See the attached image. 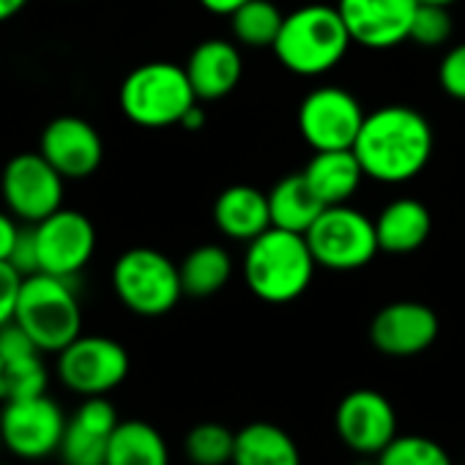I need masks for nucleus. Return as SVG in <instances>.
<instances>
[{"mask_svg": "<svg viewBox=\"0 0 465 465\" xmlns=\"http://www.w3.org/2000/svg\"><path fill=\"white\" fill-rule=\"evenodd\" d=\"M178 272H181L183 296L208 299V296L219 293L230 282V277H232V258L219 244H203V247L192 250L181 261Z\"/></svg>", "mask_w": 465, "mask_h": 465, "instance_id": "nucleus-25", "label": "nucleus"}, {"mask_svg": "<svg viewBox=\"0 0 465 465\" xmlns=\"http://www.w3.org/2000/svg\"><path fill=\"white\" fill-rule=\"evenodd\" d=\"M236 432L219 421H200L183 438V451L192 465H230Z\"/></svg>", "mask_w": 465, "mask_h": 465, "instance_id": "nucleus-27", "label": "nucleus"}, {"mask_svg": "<svg viewBox=\"0 0 465 465\" xmlns=\"http://www.w3.org/2000/svg\"><path fill=\"white\" fill-rule=\"evenodd\" d=\"M432 126L416 107L386 104L367 113L353 143L364 175L378 183H405L416 178L432 156Z\"/></svg>", "mask_w": 465, "mask_h": 465, "instance_id": "nucleus-1", "label": "nucleus"}, {"mask_svg": "<svg viewBox=\"0 0 465 465\" xmlns=\"http://www.w3.org/2000/svg\"><path fill=\"white\" fill-rule=\"evenodd\" d=\"M66 178L45 159V153H17L6 162L0 178L6 211H12L25 224H39L58 208H64Z\"/></svg>", "mask_w": 465, "mask_h": 465, "instance_id": "nucleus-10", "label": "nucleus"}, {"mask_svg": "<svg viewBox=\"0 0 465 465\" xmlns=\"http://www.w3.org/2000/svg\"><path fill=\"white\" fill-rule=\"evenodd\" d=\"M28 6V0H0V23L17 17Z\"/></svg>", "mask_w": 465, "mask_h": 465, "instance_id": "nucleus-36", "label": "nucleus"}, {"mask_svg": "<svg viewBox=\"0 0 465 465\" xmlns=\"http://www.w3.org/2000/svg\"><path fill=\"white\" fill-rule=\"evenodd\" d=\"M50 372L42 359V351L17 356L4 361V378H0V400H25L36 394H47Z\"/></svg>", "mask_w": 465, "mask_h": 465, "instance_id": "nucleus-28", "label": "nucleus"}, {"mask_svg": "<svg viewBox=\"0 0 465 465\" xmlns=\"http://www.w3.org/2000/svg\"><path fill=\"white\" fill-rule=\"evenodd\" d=\"M440 323L432 307L421 302H391L381 307L370 323V342L391 359L424 353L438 340Z\"/></svg>", "mask_w": 465, "mask_h": 465, "instance_id": "nucleus-15", "label": "nucleus"}, {"mask_svg": "<svg viewBox=\"0 0 465 465\" xmlns=\"http://www.w3.org/2000/svg\"><path fill=\"white\" fill-rule=\"evenodd\" d=\"M74 280L55 274H31L23 282L15 321L31 334L42 353H61L83 334V310Z\"/></svg>", "mask_w": 465, "mask_h": 465, "instance_id": "nucleus-5", "label": "nucleus"}, {"mask_svg": "<svg viewBox=\"0 0 465 465\" xmlns=\"http://www.w3.org/2000/svg\"><path fill=\"white\" fill-rule=\"evenodd\" d=\"M285 15L277 9L272 0H250L242 9L230 15V31L239 47L250 50H266L274 47L280 31H282Z\"/></svg>", "mask_w": 465, "mask_h": 465, "instance_id": "nucleus-26", "label": "nucleus"}, {"mask_svg": "<svg viewBox=\"0 0 465 465\" xmlns=\"http://www.w3.org/2000/svg\"><path fill=\"white\" fill-rule=\"evenodd\" d=\"M118 411L107 397H83L69 416L58 449L64 465H107V449L118 427Z\"/></svg>", "mask_w": 465, "mask_h": 465, "instance_id": "nucleus-17", "label": "nucleus"}, {"mask_svg": "<svg viewBox=\"0 0 465 465\" xmlns=\"http://www.w3.org/2000/svg\"><path fill=\"white\" fill-rule=\"evenodd\" d=\"M340 440L359 457H378L400 432V419L391 400L375 389H353L334 413Z\"/></svg>", "mask_w": 465, "mask_h": 465, "instance_id": "nucleus-13", "label": "nucleus"}, {"mask_svg": "<svg viewBox=\"0 0 465 465\" xmlns=\"http://www.w3.org/2000/svg\"><path fill=\"white\" fill-rule=\"evenodd\" d=\"M419 0H337V12L353 39L367 50H391L411 39Z\"/></svg>", "mask_w": 465, "mask_h": 465, "instance_id": "nucleus-14", "label": "nucleus"}, {"mask_svg": "<svg viewBox=\"0 0 465 465\" xmlns=\"http://www.w3.org/2000/svg\"><path fill=\"white\" fill-rule=\"evenodd\" d=\"M315 269L307 236L282 227H269L244 252V282L266 304H291L304 296Z\"/></svg>", "mask_w": 465, "mask_h": 465, "instance_id": "nucleus-2", "label": "nucleus"}, {"mask_svg": "<svg viewBox=\"0 0 465 465\" xmlns=\"http://www.w3.org/2000/svg\"><path fill=\"white\" fill-rule=\"evenodd\" d=\"M69 416L50 394L9 400L0 411V435L6 451L20 460H47L58 454Z\"/></svg>", "mask_w": 465, "mask_h": 465, "instance_id": "nucleus-9", "label": "nucleus"}, {"mask_svg": "<svg viewBox=\"0 0 465 465\" xmlns=\"http://www.w3.org/2000/svg\"><path fill=\"white\" fill-rule=\"evenodd\" d=\"M23 282H25V277L9 261H0V329L12 323L17 315Z\"/></svg>", "mask_w": 465, "mask_h": 465, "instance_id": "nucleus-32", "label": "nucleus"}, {"mask_svg": "<svg viewBox=\"0 0 465 465\" xmlns=\"http://www.w3.org/2000/svg\"><path fill=\"white\" fill-rule=\"evenodd\" d=\"M126 348L102 334H80L58 353L61 383L80 397H107L129 375Z\"/></svg>", "mask_w": 465, "mask_h": 465, "instance_id": "nucleus-8", "label": "nucleus"}, {"mask_svg": "<svg viewBox=\"0 0 465 465\" xmlns=\"http://www.w3.org/2000/svg\"><path fill=\"white\" fill-rule=\"evenodd\" d=\"M438 83L446 96L465 102V42L451 47L438 66Z\"/></svg>", "mask_w": 465, "mask_h": 465, "instance_id": "nucleus-31", "label": "nucleus"}, {"mask_svg": "<svg viewBox=\"0 0 465 465\" xmlns=\"http://www.w3.org/2000/svg\"><path fill=\"white\" fill-rule=\"evenodd\" d=\"M39 151L66 181H80L94 175L104 159L102 134L85 118L77 115L53 118L42 132Z\"/></svg>", "mask_w": 465, "mask_h": 465, "instance_id": "nucleus-16", "label": "nucleus"}, {"mask_svg": "<svg viewBox=\"0 0 465 465\" xmlns=\"http://www.w3.org/2000/svg\"><path fill=\"white\" fill-rule=\"evenodd\" d=\"M203 124H205V113L200 110V104H194V107L183 115V121H181V126H183V129H189V132L203 129Z\"/></svg>", "mask_w": 465, "mask_h": 465, "instance_id": "nucleus-37", "label": "nucleus"}, {"mask_svg": "<svg viewBox=\"0 0 465 465\" xmlns=\"http://www.w3.org/2000/svg\"><path fill=\"white\" fill-rule=\"evenodd\" d=\"M9 263L23 274V277H31V274H39L42 266H39V247H36V230L34 224H25L20 230V239L12 250V258Z\"/></svg>", "mask_w": 465, "mask_h": 465, "instance_id": "nucleus-33", "label": "nucleus"}, {"mask_svg": "<svg viewBox=\"0 0 465 465\" xmlns=\"http://www.w3.org/2000/svg\"><path fill=\"white\" fill-rule=\"evenodd\" d=\"M4 451H6V443H4V435H0V457H4Z\"/></svg>", "mask_w": 465, "mask_h": 465, "instance_id": "nucleus-40", "label": "nucleus"}, {"mask_svg": "<svg viewBox=\"0 0 465 465\" xmlns=\"http://www.w3.org/2000/svg\"><path fill=\"white\" fill-rule=\"evenodd\" d=\"M107 465H170V449L153 424L143 419H126L118 421L113 432Z\"/></svg>", "mask_w": 465, "mask_h": 465, "instance_id": "nucleus-24", "label": "nucleus"}, {"mask_svg": "<svg viewBox=\"0 0 465 465\" xmlns=\"http://www.w3.org/2000/svg\"><path fill=\"white\" fill-rule=\"evenodd\" d=\"M451 39V15L446 6H430V4H419L413 25H411V39L419 47H443Z\"/></svg>", "mask_w": 465, "mask_h": 465, "instance_id": "nucleus-30", "label": "nucleus"}, {"mask_svg": "<svg viewBox=\"0 0 465 465\" xmlns=\"http://www.w3.org/2000/svg\"><path fill=\"white\" fill-rule=\"evenodd\" d=\"M356 465H378V462H375V457H359Z\"/></svg>", "mask_w": 465, "mask_h": 465, "instance_id": "nucleus-39", "label": "nucleus"}, {"mask_svg": "<svg viewBox=\"0 0 465 465\" xmlns=\"http://www.w3.org/2000/svg\"><path fill=\"white\" fill-rule=\"evenodd\" d=\"M230 465H302L299 443L272 421H252L236 432Z\"/></svg>", "mask_w": 465, "mask_h": 465, "instance_id": "nucleus-22", "label": "nucleus"}, {"mask_svg": "<svg viewBox=\"0 0 465 465\" xmlns=\"http://www.w3.org/2000/svg\"><path fill=\"white\" fill-rule=\"evenodd\" d=\"M213 224L230 242L250 244L272 227L269 194L250 183H236L213 200Z\"/></svg>", "mask_w": 465, "mask_h": 465, "instance_id": "nucleus-19", "label": "nucleus"}, {"mask_svg": "<svg viewBox=\"0 0 465 465\" xmlns=\"http://www.w3.org/2000/svg\"><path fill=\"white\" fill-rule=\"evenodd\" d=\"M378 465H454L449 451L427 435H397L378 457Z\"/></svg>", "mask_w": 465, "mask_h": 465, "instance_id": "nucleus-29", "label": "nucleus"}, {"mask_svg": "<svg viewBox=\"0 0 465 465\" xmlns=\"http://www.w3.org/2000/svg\"><path fill=\"white\" fill-rule=\"evenodd\" d=\"M34 230L39 266L45 274L74 280L96 252V227L85 213L74 208H58L55 213L34 224Z\"/></svg>", "mask_w": 465, "mask_h": 465, "instance_id": "nucleus-12", "label": "nucleus"}, {"mask_svg": "<svg viewBox=\"0 0 465 465\" xmlns=\"http://www.w3.org/2000/svg\"><path fill=\"white\" fill-rule=\"evenodd\" d=\"M124 115L143 129L181 126L183 115L200 102L183 66L151 61L126 74L118 91Z\"/></svg>", "mask_w": 465, "mask_h": 465, "instance_id": "nucleus-4", "label": "nucleus"}, {"mask_svg": "<svg viewBox=\"0 0 465 465\" xmlns=\"http://www.w3.org/2000/svg\"><path fill=\"white\" fill-rule=\"evenodd\" d=\"M20 219L12 213V211H0V261H9L12 258V250L20 239Z\"/></svg>", "mask_w": 465, "mask_h": 465, "instance_id": "nucleus-34", "label": "nucleus"}, {"mask_svg": "<svg viewBox=\"0 0 465 465\" xmlns=\"http://www.w3.org/2000/svg\"><path fill=\"white\" fill-rule=\"evenodd\" d=\"M113 291L118 302L143 318H159L175 310L183 296L178 266L159 250H126L113 266Z\"/></svg>", "mask_w": 465, "mask_h": 465, "instance_id": "nucleus-6", "label": "nucleus"}, {"mask_svg": "<svg viewBox=\"0 0 465 465\" xmlns=\"http://www.w3.org/2000/svg\"><path fill=\"white\" fill-rule=\"evenodd\" d=\"M0 465H6V462H0Z\"/></svg>", "mask_w": 465, "mask_h": 465, "instance_id": "nucleus-42", "label": "nucleus"}, {"mask_svg": "<svg viewBox=\"0 0 465 465\" xmlns=\"http://www.w3.org/2000/svg\"><path fill=\"white\" fill-rule=\"evenodd\" d=\"M183 69L200 102H219L239 88L244 77V55L230 39H205L189 53Z\"/></svg>", "mask_w": 465, "mask_h": 465, "instance_id": "nucleus-18", "label": "nucleus"}, {"mask_svg": "<svg viewBox=\"0 0 465 465\" xmlns=\"http://www.w3.org/2000/svg\"><path fill=\"white\" fill-rule=\"evenodd\" d=\"M364 118L367 113L351 91L321 85L310 91L299 107V134L312 151L353 148Z\"/></svg>", "mask_w": 465, "mask_h": 465, "instance_id": "nucleus-11", "label": "nucleus"}, {"mask_svg": "<svg viewBox=\"0 0 465 465\" xmlns=\"http://www.w3.org/2000/svg\"><path fill=\"white\" fill-rule=\"evenodd\" d=\"M304 236L318 269L329 272H359L381 252L375 219L348 203L323 208Z\"/></svg>", "mask_w": 465, "mask_h": 465, "instance_id": "nucleus-7", "label": "nucleus"}, {"mask_svg": "<svg viewBox=\"0 0 465 465\" xmlns=\"http://www.w3.org/2000/svg\"><path fill=\"white\" fill-rule=\"evenodd\" d=\"M302 173L307 175L310 186L315 189V194L321 197L326 208L348 203L359 192L361 181L367 178L353 148L315 151V156L307 162Z\"/></svg>", "mask_w": 465, "mask_h": 465, "instance_id": "nucleus-21", "label": "nucleus"}, {"mask_svg": "<svg viewBox=\"0 0 465 465\" xmlns=\"http://www.w3.org/2000/svg\"><path fill=\"white\" fill-rule=\"evenodd\" d=\"M244 4H250V0H200V6L216 17H230L236 9H242Z\"/></svg>", "mask_w": 465, "mask_h": 465, "instance_id": "nucleus-35", "label": "nucleus"}, {"mask_svg": "<svg viewBox=\"0 0 465 465\" xmlns=\"http://www.w3.org/2000/svg\"><path fill=\"white\" fill-rule=\"evenodd\" d=\"M351 45L353 39L337 6L307 4L285 17L272 50L288 72L299 77H321L348 55Z\"/></svg>", "mask_w": 465, "mask_h": 465, "instance_id": "nucleus-3", "label": "nucleus"}, {"mask_svg": "<svg viewBox=\"0 0 465 465\" xmlns=\"http://www.w3.org/2000/svg\"><path fill=\"white\" fill-rule=\"evenodd\" d=\"M419 4H430V6H451V4H457V0H419Z\"/></svg>", "mask_w": 465, "mask_h": 465, "instance_id": "nucleus-38", "label": "nucleus"}, {"mask_svg": "<svg viewBox=\"0 0 465 465\" xmlns=\"http://www.w3.org/2000/svg\"><path fill=\"white\" fill-rule=\"evenodd\" d=\"M0 378H4V359H0Z\"/></svg>", "mask_w": 465, "mask_h": 465, "instance_id": "nucleus-41", "label": "nucleus"}, {"mask_svg": "<svg viewBox=\"0 0 465 465\" xmlns=\"http://www.w3.org/2000/svg\"><path fill=\"white\" fill-rule=\"evenodd\" d=\"M269 208H272V227H282L304 236L326 205L321 203L304 173H291L272 186Z\"/></svg>", "mask_w": 465, "mask_h": 465, "instance_id": "nucleus-23", "label": "nucleus"}, {"mask_svg": "<svg viewBox=\"0 0 465 465\" xmlns=\"http://www.w3.org/2000/svg\"><path fill=\"white\" fill-rule=\"evenodd\" d=\"M432 230V216L427 205L416 197L391 200L375 219L378 247L389 255H411L424 247Z\"/></svg>", "mask_w": 465, "mask_h": 465, "instance_id": "nucleus-20", "label": "nucleus"}]
</instances>
